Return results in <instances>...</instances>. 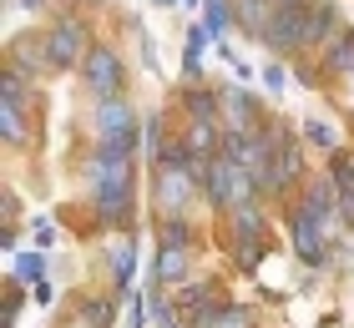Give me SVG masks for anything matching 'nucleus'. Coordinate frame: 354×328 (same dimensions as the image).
Instances as JSON below:
<instances>
[{
  "mask_svg": "<svg viewBox=\"0 0 354 328\" xmlns=\"http://www.w3.org/2000/svg\"><path fill=\"white\" fill-rule=\"evenodd\" d=\"M46 51H51V66H61V71H71L76 61H86V26H76V21H61L51 36H46Z\"/></svg>",
  "mask_w": 354,
  "mask_h": 328,
  "instance_id": "0eeeda50",
  "label": "nucleus"
},
{
  "mask_svg": "<svg viewBox=\"0 0 354 328\" xmlns=\"http://www.w3.org/2000/svg\"><path fill=\"white\" fill-rule=\"evenodd\" d=\"M187 268H192V253L183 242H162V248H157V262H152V278L157 283H183Z\"/></svg>",
  "mask_w": 354,
  "mask_h": 328,
  "instance_id": "1a4fd4ad",
  "label": "nucleus"
},
{
  "mask_svg": "<svg viewBox=\"0 0 354 328\" xmlns=\"http://www.w3.org/2000/svg\"><path fill=\"white\" fill-rule=\"evenodd\" d=\"M127 323H132V328L147 323V298H132V318H127Z\"/></svg>",
  "mask_w": 354,
  "mask_h": 328,
  "instance_id": "393cba45",
  "label": "nucleus"
},
{
  "mask_svg": "<svg viewBox=\"0 0 354 328\" xmlns=\"http://www.w3.org/2000/svg\"><path fill=\"white\" fill-rule=\"evenodd\" d=\"M30 238H36V248H41V253L51 248V242H56V227H51V218H41L36 227H30Z\"/></svg>",
  "mask_w": 354,
  "mask_h": 328,
  "instance_id": "5701e85b",
  "label": "nucleus"
},
{
  "mask_svg": "<svg viewBox=\"0 0 354 328\" xmlns=\"http://www.w3.org/2000/svg\"><path fill=\"white\" fill-rule=\"evenodd\" d=\"M0 131H6V142H26V102L0 96Z\"/></svg>",
  "mask_w": 354,
  "mask_h": 328,
  "instance_id": "ddd939ff",
  "label": "nucleus"
},
{
  "mask_svg": "<svg viewBox=\"0 0 354 328\" xmlns=\"http://www.w3.org/2000/svg\"><path fill=\"white\" fill-rule=\"evenodd\" d=\"M82 76H86V86L102 96V102L122 96V56L111 51V46H91L86 61H82Z\"/></svg>",
  "mask_w": 354,
  "mask_h": 328,
  "instance_id": "20e7f679",
  "label": "nucleus"
},
{
  "mask_svg": "<svg viewBox=\"0 0 354 328\" xmlns=\"http://www.w3.org/2000/svg\"><path fill=\"white\" fill-rule=\"evenodd\" d=\"M86 323L91 328H111L117 323V298H91L86 303Z\"/></svg>",
  "mask_w": 354,
  "mask_h": 328,
  "instance_id": "dca6fc26",
  "label": "nucleus"
},
{
  "mask_svg": "<svg viewBox=\"0 0 354 328\" xmlns=\"http://www.w3.org/2000/svg\"><path fill=\"white\" fill-rule=\"evenodd\" d=\"M304 137H309V142H319V146H329V152L339 146V137H334V126H329V122H319V117H309V122H304Z\"/></svg>",
  "mask_w": 354,
  "mask_h": 328,
  "instance_id": "6ab92c4d",
  "label": "nucleus"
},
{
  "mask_svg": "<svg viewBox=\"0 0 354 328\" xmlns=\"http://www.w3.org/2000/svg\"><path fill=\"white\" fill-rule=\"evenodd\" d=\"M329 30H339V6L334 0H314L309 6V46H319V41H329Z\"/></svg>",
  "mask_w": 354,
  "mask_h": 328,
  "instance_id": "9d476101",
  "label": "nucleus"
},
{
  "mask_svg": "<svg viewBox=\"0 0 354 328\" xmlns=\"http://www.w3.org/2000/svg\"><path fill=\"white\" fill-rule=\"evenodd\" d=\"M213 328H253V318H248V308H223V318Z\"/></svg>",
  "mask_w": 354,
  "mask_h": 328,
  "instance_id": "412c9836",
  "label": "nucleus"
},
{
  "mask_svg": "<svg viewBox=\"0 0 354 328\" xmlns=\"http://www.w3.org/2000/svg\"><path fill=\"white\" fill-rule=\"evenodd\" d=\"M162 6H172V0H162Z\"/></svg>",
  "mask_w": 354,
  "mask_h": 328,
  "instance_id": "cd10ccee",
  "label": "nucleus"
},
{
  "mask_svg": "<svg viewBox=\"0 0 354 328\" xmlns=\"http://www.w3.org/2000/svg\"><path fill=\"white\" fill-rule=\"evenodd\" d=\"M91 202L102 222H122L132 212V152L127 146H102L91 157Z\"/></svg>",
  "mask_w": 354,
  "mask_h": 328,
  "instance_id": "f257e3e1",
  "label": "nucleus"
},
{
  "mask_svg": "<svg viewBox=\"0 0 354 328\" xmlns=\"http://www.w3.org/2000/svg\"><path fill=\"white\" fill-rule=\"evenodd\" d=\"M152 308H157V328H177V323H172V308H167V303H157V298H152Z\"/></svg>",
  "mask_w": 354,
  "mask_h": 328,
  "instance_id": "a878e982",
  "label": "nucleus"
},
{
  "mask_svg": "<svg viewBox=\"0 0 354 328\" xmlns=\"http://www.w3.org/2000/svg\"><path fill=\"white\" fill-rule=\"evenodd\" d=\"M30 298H36V303L46 308V303H51V283H36V288H30Z\"/></svg>",
  "mask_w": 354,
  "mask_h": 328,
  "instance_id": "bb28decb",
  "label": "nucleus"
},
{
  "mask_svg": "<svg viewBox=\"0 0 354 328\" xmlns=\"http://www.w3.org/2000/svg\"><path fill=\"white\" fill-rule=\"evenodd\" d=\"M288 233H294V248H299V258L304 262H324V218L319 212H309V207H294V218H288Z\"/></svg>",
  "mask_w": 354,
  "mask_h": 328,
  "instance_id": "423d86ee",
  "label": "nucleus"
},
{
  "mask_svg": "<svg viewBox=\"0 0 354 328\" xmlns=\"http://www.w3.org/2000/svg\"><path fill=\"white\" fill-rule=\"evenodd\" d=\"M324 71L329 76H344V71H354V30H344V41L334 46V51L324 56Z\"/></svg>",
  "mask_w": 354,
  "mask_h": 328,
  "instance_id": "2eb2a0df",
  "label": "nucleus"
},
{
  "mask_svg": "<svg viewBox=\"0 0 354 328\" xmlns=\"http://www.w3.org/2000/svg\"><path fill=\"white\" fill-rule=\"evenodd\" d=\"M187 238H192V233H187L183 218H167V222H162V242H183V248H187Z\"/></svg>",
  "mask_w": 354,
  "mask_h": 328,
  "instance_id": "4be33fe9",
  "label": "nucleus"
},
{
  "mask_svg": "<svg viewBox=\"0 0 354 328\" xmlns=\"http://www.w3.org/2000/svg\"><path fill=\"white\" fill-rule=\"evenodd\" d=\"M96 137H102V146H127V152H132L137 146V111L127 106L122 96L102 102V111H96Z\"/></svg>",
  "mask_w": 354,
  "mask_h": 328,
  "instance_id": "7ed1b4c3",
  "label": "nucleus"
},
{
  "mask_svg": "<svg viewBox=\"0 0 354 328\" xmlns=\"http://www.w3.org/2000/svg\"><path fill=\"white\" fill-rule=\"evenodd\" d=\"M10 278H21L26 288L46 283V258H41V248H36V253H15V262H10Z\"/></svg>",
  "mask_w": 354,
  "mask_h": 328,
  "instance_id": "4468645a",
  "label": "nucleus"
},
{
  "mask_svg": "<svg viewBox=\"0 0 354 328\" xmlns=\"http://www.w3.org/2000/svg\"><path fill=\"white\" fill-rule=\"evenodd\" d=\"M309 0H279V15H273V26H268V46L273 51H304L309 46Z\"/></svg>",
  "mask_w": 354,
  "mask_h": 328,
  "instance_id": "f03ea898",
  "label": "nucleus"
},
{
  "mask_svg": "<svg viewBox=\"0 0 354 328\" xmlns=\"http://www.w3.org/2000/svg\"><path fill=\"white\" fill-rule=\"evenodd\" d=\"M329 182H334V192H339V202L354 212V157H349V152H334V162H329Z\"/></svg>",
  "mask_w": 354,
  "mask_h": 328,
  "instance_id": "9b49d317",
  "label": "nucleus"
},
{
  "mask_svg": "<svg viewBox=\"0 0 354 328\" xmlns=\"http://www.w3.org/2000/svg\"><path fill=\"white\" fill-rule=\"evenodd\" d=\"M203 21H207L213 36H223L228 30V0H203Z\"/></svg>",
  "mask_w": 354,
  "mask_h": 328,
  "instance_id": "a211bd4d",
  "label": "nucleus"
},
{
  "mask_svg": "<svg viewBox=\"0 0 354 328\" xmlns=\"http://www.w3.org/2000/svg\"><path fill=\"white\" fill-rule=\"evenodd\" d=\"M203 187L198 172H183V167H157V207L167 218H183V207L192 202V192Z\"/></svg>",
  "mask_w": 354,
  "mask_h": 328,
  "instance_id": "39448f33",
  "label": "nucleus"
},
{
  "mask_svg": "<svg viewBox=\"0 0 354 328\" xmlns=\"http://www.w3.org/2000/svg\"><path fill=\"white\" fill-rule=\"evenodd\" d=\"M207 41H213V30H207V21L187 30V51H183V71H187V76H203V56H207Z\"/></svg>",
  "mask_w": 354,
  "mask_h": 328,
  "instance_id": "f8f14e48",
  "label": "nucleus"
},
{
  "mask_svg": "<svg viewBox=\"0 0 354 328\" xmlns=\"http://www.w3.org/2000/svg\"><path fill=\"white\" fill-rule=\"evenodd\" d=\"M15 313H21V278H15V283H6V313H0V323H15Z\"/></svg>",
  "mask_w": 354,
  "mask_h": 328,
  "instance_id": "aec40b11",
  "label": "nucleus"
},
{
  "mask_svg": "<svg viewBox=\"0 0 354 328\" xmlns=\"http://www.w3.org/2000/svg\"><path fill=\"white\" fill-rule=\"evenodd\" d=\"M263 81H268V91H283V81H288V71H283V66H279V61H273V66H268V71H263Z\"/></svg>",
  "mask_w": 354,
  "mask_h": 328,
  "instance_id": "b1692460",
  "label": "nucleus"
},
{
  "mask_svg": "<svg viewBox=\"0 0 354 328\" xmlns=\"http://www.w3.org/2000/svg\"><path fill=\"white\" fill-rule=\"evenodd\" d=\"M111 273H117V298L127 293V283H132V273H137V253H132V242L117 253V262H111Z\"/></svg>",
  "mask_w": 354,
  "mask_h": 328,
  "instance_id": "f3484780",
  "label": "nucleus"
},
{
  "mask_svg": "<svg viewBox=\"0 0 354 328\" xmlns=\"http://www.w3.org/2000/svg\"><path fill=\"white\" fill-rule=\"evenodd\" d=\"M218 117L228 126H238V137H248V131H259V102L248 91L228 86V91H218Z\"/></svg>",
  "mask_w": 354,
  "mask_h": 328,
  "instance_id": "6e6552de",
  "label": "nucleus"
}]
</instances>
